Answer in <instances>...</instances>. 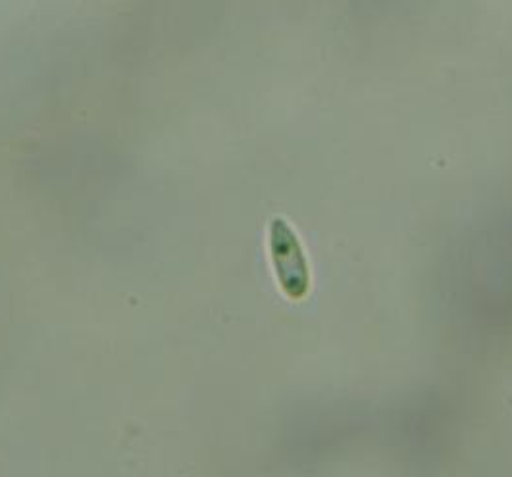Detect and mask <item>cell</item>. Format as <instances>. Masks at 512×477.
I'll use <instances>...</instances> for the list:
<instances>
[{
  "label": "cell",
  "instance_id": "6da1fadb",
  "mask_svg": "<svg viewBox=\"0 0 512 477\" xmlns=\"http://www.w3.org/2000/svg\"><path fill=\"white\" fill-rule=\"evenodd\" d=\"M270 256L283 293L293 299H305L310 289L307 256L297 233L283 218H274L268 229Z\"/></svg>",
  "mask_w": 512,
  "mask_h": 477
}]
</instances>
